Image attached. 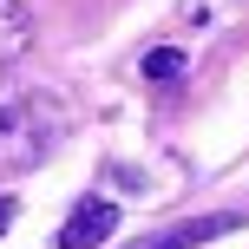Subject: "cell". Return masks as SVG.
<instances>
[{"mask_svg": "<svg viewBox=\"0 0 249 249\" xmlns=\"http://www.w3.org/2000/svg\"><path fill=\"white\" fill-rule=\"evenodd\" d=\"M144 79H151V86H177V79H184V53H177V46L144 53Z\"/></svg>", "mask_w": 249, "mask_h": 249, "instance_id": "6", "label": "cell"}, {"mask_svg": "<svg viewBox=\"0 0 249 249\" xmlns=\"http://www.w3.org/2000/svg\"><path fill=\"white\" fill-rule=\"evenodd\" d=\"M118 230V210L112 197H79V210L59 223V236H53V249H99L105 236Z\"/></svg>", "mask_w": 249, "mask_h": 249, "instance_id": "2", "label": "cell"}, {"mask_svg": "<svg viewBox=\"0 0 249 249\" xmlns=\"http://www.w3.org/2000/svg\"><path fill=\"white\" fill-rule=\"evenodd\" d=\"M53 144L46 131V105H7V118H0V164H39Z\"/></svg>", "mask_w": 249, "mask_h": 249, "instance_id": "1", "label": "cell"}, {"mask_svg": "<svg viewBox=\"0 0 249 249\" xmlns=\"http://www.w3.org/2000/svg\"><path fill=\"white\" fill-rule=\"evenodd\" d=\"M7 105H13V99H0V118H7Z\"/></svg>", "mask_w": 249, "mask_h": 249, "instance_id": "8", "label": "cell"}, {"mask_svg": "<svg viewBox=\"0 0 249 249\" xmlns=\"http://www.w3.org/2000/svg\"><path fill=\"white\" fill-rule=\"evenodd\" d=\"M243 216H197V223H184V230H164V236H151V243H131V249H197V243H210V236H230Z\"/></svg>", "mask_w": 249, "mask_h": 249, "instance_id": "3", "label": "cell"}, {"mask_svg": "<svg viewBox=\"0 0 249 249\" xmlns=\"http://www.w3.org/2000/svg\"><path fill=\"white\" fill-rule=\"evenodd\" d=\"M7 223H13V197H0V236H7Z\"/></svg>", "mask_w": 249, "mask_h": 249, "instance_id": "7", "label": "cell"}, {"mask_svg": "<svg viewBox=\"0 0 249 249\" xmlns=\"http://www.w3.org/2000/svg\"><path fill=\"white\" fill-rule=\"evenodd\" d=\"M236 7H243V0H177V20L197 26V33H216V26L236 20Z\"/></svg>", "mask_w": 249, "mask_h": 249, "instance_id": "5", "label": "cell"}, {"mask_svg": "<svg viewBox=\"0 0 249 249\" xmlns=\"http://www.w3.org/2000/svg\"><path fill=\"white\" fill-rule=\"evenodd\" d=\"M26 46H33V13H26L20 0H0V66L20 59Z\"/></svg>", "mask_w": 249, "mask_h": 249, "instance_id": "4", "label": "cell"}]
</instances>
